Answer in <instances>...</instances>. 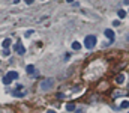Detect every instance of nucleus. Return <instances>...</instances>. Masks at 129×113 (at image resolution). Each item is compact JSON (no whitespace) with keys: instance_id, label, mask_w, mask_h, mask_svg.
<instances>
[{"instance_id":"obj_15","label":"nucleus","mask_w":129,"mask_h":113,"mask_svg":"<svg viewBox=\"0 0 129 113\" xmlns=\"http://www.w3.org/2000/svg\"><path fill=\"white\" fill-rule=\"evenodd\" d=\"M113 26H116V27L120 26V21H119V20H114V21H113Z\"/></svg>"},{"instance_id":"obj_23","label":"nucleus","mask_w":129,"mask_h":113,"mask_svg":"<svg viewBox=\"0 0 129 113\" xmlns=\"http://www.w3.org/2000/svg\"><path fill=\"white\" fill-rule=\"evenodd\" d=\"M128 113H129V112H128Z\"/></svg>"},{"instance_id":"obj_9","label":"nucleus","mask_w":129,"mask_h":113,"mask_svg":"<svg viewBox=\"0 0 129 113\" xmlns=\"http://www.w3.org/2000/svg\"><path fill=\"white\" fill-rule=\"evenodd\" d=\"M11 44H12V41H11L9 38H6V39L3 41V47H5V48H9V45H11Z\"/></svg>"},{"instance_id":"obj_7","label":"nucleus","mask_w":129,"mask_h":113,"mask_svg":"<svg viewBox=\"0 0 129 113\" xmlns=\"http://www.w3.org/2000/svg\"><path fill=\"white\" fill-rule=\"evenodd\" d=\"M26 71L29 72L30 75H32V74H35V66H33V65H27V66H26Z\"/></svg>"},{"instance_id":"obj_21","label":"nucleus","mask_w":129,"mask_h":113,"mask_svg":"<svg viewBox=\"0 0 129 113\" xmlns=\"http://www.w3.org/2000/svg\"><path fill=\"white\" fill-rule=\"evenodd\" d=\"M66 2H69V3H72V2H74V0H66Z\"/></svg>"},{"instance_id":"obj_18","label":"nucleus","mask_w":129,"mask_h":113,"mask_svg":"<svg viewBox=\"0 0 129 113\" xmlns=\"http://www.w3.org/2000/svg\"><path fill=\"white\" fill-rule=\"evenodd\" d=\"M47 113H56L54 110H47Z\"/></svg>"},{"instance_id":"obj_1","label":"nucleus","mask_w":129,"mask_h":113,"mask_svg":"<svg viewBox=\"0 0 129 113\" xmlns=\"http://www.w3.org/2000/svg\"><path fill=\"white\" fill-rule=\"evenodd\" d=\"M18 77H20V74H18L17 71H9L8 74L3 77V83H5V84H11L14 80H17Z\"/></svg>"},{"instance_id":"obj_6","label":"nucleus","mask_w":129,"mask_h":113,"mask_svg":"<svg viewBox=\"0 0 129 113\" xmlns=\"http://www.w3.org/2000/svg\"><path fill=\"white\" fill-rule=\"evenodd\" d=\"M105 36L110 38V39H113V38H114V32L111 30V29H107V30H105Z\"/></svg>"},{"instance_id":"obj_5","label":"nucleus","mask_w":129,"mask_h":113,"mask_svg":"<svg viewBox=\"0 0 129 113\" xmlns=\"http://www.w3.org/2000/svg\"><path fill=\"white\" fill-rule=\"evenodd\" d=\"M123 95H126L125 90H114L113 92V98H119V97H123Z\"/></svg>"},{"instance_id":"obj_14","label":"nucleus","mask_w":129,"mask_h":113,"mask_svg":"<svg viewBox=\"0 0 129 113\" xmlns=\"http://www.w3.org/2000/svg\"><path fill=\"white\" fill-rule=\"evenodd\" d=\"M33 33H35V30H33V29L32 30H27L26 32V36H30V35H33Z\"/></svg>"},{"instance_id":"obj_13","label":"nucleus","mask_w":129,"mask_h":113,"mask_svg":"<svg viewBox=\"0 0 129 113\" xmlns=\"http://www.w3.org/2000/svg\"><path fill=\"white\" fill-rule=\"evenodd\" d=\"M128 107H129V101H123L120 104V109H128Z\"/></svg>"},{"instance_id":"obj_11","label":"nucleus","mask_w":129,"mask_h":113,"mask_svg":"<svg viewBox=\"0 0 129 113\" xmlns=\"http://www.w3.org/2000/svg\"><path fill=\"white\" fill-rule=\"evenodd\" d=\"M72 48H74V50H80V48H81V44L78 42V41H75V42H72Z\"/></svg>"},{"instance_id":"obj_19","label":"nucleus","mask_w":129,"mask_h":113,"mask_svg":"<svg viewBox=\"0 0 129 113\" xmlns=\"http://www.w3.org/2000/svg\"><path fill=\"white\" fill-rule=\"evenodd\" d=\"M126 41L129 42V33H128V35H126Z\"/></svg>"},{"instance_id":"obj_16","label":"nucleus","mask_w":129,"mask_h":113,"mask_svg":"<svg viewBox=\"0 0 129 113\" xmlns=\"http://www.w3.org/2000/svg\"><path fill=\"white\" fill-rule=\"evenodd\" d=\"M26 3H27V5H32V3H33V0H26Z\"/></svg>"},{"instance_id":"obj_17","label":"nucleus","mask_w":129,"mask_h":113,"mask_svg":"<svg viewBox=\"0 0 129 113\" xmlns=\"http://www.w3.org/2000/svg\"><path fill=\"white\" fill-rule=\"evenodd\" d=\"M123 3H125V5H129V0H123Z\"/></svg>"},{"instance_id":"obj_3","label":"nucleus","mask_w":129,"mask_h":113,"mask_svg":"<svg viewBox=\"0 0 129 113\" xmlns=\"http://www.w3.org/2000/svg\"><path fill=\"white\" fill-rule=\"evenodd\" d=\"M84 45H86V48L92 50V48L95 47V45H96V36H95V35H89V36H86Z\"/></svg>"},{"instance_id":"obj_8","label":"nucleus","mask_w":129,"mask_h":113,"mask_svg":"<svg viewBox=\"0 0 129 113\" xmlns=\"http://www.w3.org/2000/svg\"><path fill=\"white\" fill-rule=\"evenodd\" d=\"M116 82L119 83V84H122L123 82H125V75H123V74H119V75L116 77Z\"/></svg>"},{"instance_id":"obj_12","label":"nucleus","mask_w":129,"mask_h":113,"mask_svg":"<svg viewBox=\"0 0 129 113\" xmlns=\"http://www.w3.org/2000/svg\"><path fill=\"white\" fill-rule=\"evenodd\" d=\"M117 15H119V18H125V17H126V11H123V9H120L119 12H117Z\"/></svg>"},{"instance_id":"obj_20","label":"nucleus","mask_w":129,"mask_h":113,"mask_svg":"<svg viewBox=\"0 0 129 113\" xmlns=\"http://www.w3.org/2000/svg\"><path fill=\"white\" fill-rule=\"evenodd\" d=\"M75 113H81V109H80V110H77V112H75Z\"/></svg>"},{"instance_id":"obj_2","label":"nucleus","mask_w":129,"mask_h":113,"mask_svg":"<svg viewBox=\"0 0 129 113\" xmlns=\"http://www.w3.org/2000/svg\"><path fill=\"white\" fill-rule=\"evenodd\" d=\"M54 86V78L50 77V78H45L42 83H41V90H44V92H47V90H50Z\"/></svg>"},{"instance_id":"obj_4","label":"nucleus","mask_w":129,"mask_h":113,"mask_svg":"<svg viewBox=\"0 0 129 113\" xmlns=\"http://www.w3.org/2000/svg\"><path fill=\"white\" fill-rule=\"evenodd\" d=\"M14 48L17 50V53H18V54H21V56H23V54L26 53V48H24V47H23V45H21L20 42H18V44H15V47H14Z\"/></svg>"},{"instance_id":"obj_10","label":"nucleus","mask_w":129,"mask_h":113,"mask_svg":"<svg viewBox=\"0 0 129 113\" xmlns=\"http://www.w3.org/2000/svg\"><path fill=\"white\" fill-rule=\"evenodd\" d=\"M66 110H68V112H74L75 110V104H72V103L66 104Z\"/></svg>"},{"instance_id":"obj_22","label":"nucleus","mask_w":129,"mask_h":113,"mask_svg":"<svg viewBox=\"0 0 129 113\" xmlns=\"http://www.w3.org/2000/svg\"><path fill=\"white\" fill-rule=\"evenodd\" d=\"M128 89H129V84H128Z\"/></svg>"}]
</instances>
